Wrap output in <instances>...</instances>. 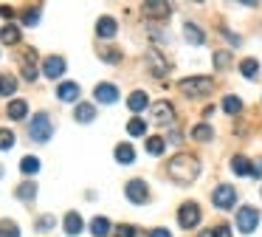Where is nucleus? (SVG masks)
<instances>
[{"instance_id":"nucleus-10","label":"nucleus","mask_w":262,"mask_h":237,"mask_svg":"<svg viewBox=\"0 0 262 237\" xmlns=\"http://www.w3.org/2000/svg\"><path fill=\"white\" fill-rule=\"evenodd\" d=\"M93 96H96L102 105H113V102L119 99V88H116V85H110V82H99L96 90H93Z\"/></svg>"},{"instance_id":"nucleus-33","label":"nucleus","mask_w":262,"mask_h":237,"mask_svg":"<svg viewBox=\"0 0 262 237\" xmlns=\"http://www.w3.org/2000/svg\"><path fill=\"white\" fill-rule=\"evenodd\" d=\"M223 110L231 113V116L243 110V102H239V96H226V99H223Z\"/></svg>"},{"instance_id":"nucleus-18","label":"nucleus","mask_w":262,"mask_h":237,"mask_svg":"<svg viewBox=\"0 0 262 237\" xmlns=\"http://www.w3.org/2000/svg\"><path fill=\"white\" fill-rule=\"evenodd\" d=\"M82 226H85V223H82V214L79 212H68V214H65V234L76 237L82 231Z\"/></svg>"},{"instance_id":"nucleus-42","label":"nucleus","mask_w":262,"mask_h":237,"mask_svg":"<svg viewBox=\"0 0 262 237\" xmlns=\"http://www.w3.org/2000/svg\"><path fill=\"white\" fill-rule=\"evenodd\" d=\"M149 237H172V234L166 229H152V231H149Z\"/></svg>"},{"instance_id":"nucleus-35","label":"nucleus","mask_w":262,"mask_h":237,"mask_svg":"<svg viewBox=\"0 0 262 237\" xmlns=\"http://www.w3.org/2000/svg\"><path fill=\"white\" fill-rule=\"evenodd\" d=\"M23 23H26V26H37V23H40V9H37V6H31V9L23 14Z\"/></svg>"},{"instance_id":"nucleus-13","label":"nucleus","mask_w":262,"mask_h":237,"mask_svg":"<svg viewBox=\"0 0 262 237\" xmlns=\"http://www.w3.org/2000/svg\"><path fill=\"white\" fill-rule=\"evenodd\" d=\"M147 62H149V68H152L155 76H166V73H169V62L164 60V54H161V51H149Z\"/></svg>"},{"instance_id":"nucleus-46","label":"nucleus","mask_w":262,"mask_h":237,"mask_svg":"<svg viewBox=\"0 0 262 237\" xmlns=\"http://www.w3.org/2000/svg\"><path fill=\"white\" fill-rule=\"evenodd\" d=\"M0 175H3V169H0Z\"/></svg>"},{"instance_id":"nucleus-31","label":"nucleus","mask_w":262,"mask_h":237,"mask_svg":"<svg viewBox=\"0 0 262 237\" xmlns=\"http://www.w3.org/2000/svg\"><path fill=\"white\" fill-rule=\"evenodd\" d=\"M164 147H166V141L161 139V135L147 139V152H149V155H164Z\"/></svg>"},{"instance_id":"nucleus-7","label":"nucleus","mask_w":262,"mask_h":237,"mask_svg":"<svg viewBox=\"0 0 262 237\" xmlns=\"http://www.w3.org/2000/svg\"><path fill=\"white\" fill-rule=\"evenodd\" d=\"M124 195H127V201H133V203H147V201H149V189H147V184H144L141 178L127 181Z\"/></svg>"},{"instance_id":"nucleus-43","label":"nucleus","mask_w":262,"mask_h":237,"mask_svg":"<svg viewBox=\"0 0 262 237\" xmlns=\"http://www.w3.org/2000/svg\"><path fill=\"white\" fill-rule=\"evenodd\" d=\"M251 175H254V178H259V175H262V161H256V164H254V169H251Z\"/></svg>"},{"instance_id":"nucleus-23","label":"nucleus","mask_w":262,"mask_h":237,"mask_svg":"<svg viewBox=\"0 0 262 237\" xmlns=\"http://www.w3.org/2000/svg\"><path fill=\"white\" fill-rule=\"evenodd\" d=\"M26 113H29V105H26L23 99H14V102H9V118H14V122H20V118H26Z\"/></svg>"},{"instance_id":"nucleus-45","label":"nucleus","mask_w":262,"mask_h":237,"mask_svg":"<svg viewBox=\"0 0 262 237\" xmlns=\"http://www.w3.org/2000/svg\"><path fill=\"white\" fill-rule=\"evenodd\" d=\"M200 237H211V229H209V231H203V234H200Z\"/></svg>"},{"instance_id":"nucleus-25","label":"nucleus","mask_w":262,"mask_h":237,"mask_svg":"<svg viewBox=\"0 0 262 237\" xmlns=\"http://www.w3.org/2000/svg\"><path fill=\"white\" fill-rule=\"evenodd\" d=\"M116 161L119 164H133L136 161V150H133L130 144H119L116 147Z\"/></svg>"},{"instance_id":"nucleus-11","label":"nucleus","mask_w":262,"mask_h":237,"mask_svg":"<svg viewBox=\"0 0 262 237\" xmlns=\"http://www.w3.org/2000/svg\"><path fill=\"white\" fill-rule=\"evenodd\" d=\"M42 73H46L48 79H59L65 73V60L62 56H48V60L42 62Z\"/></svg>"},{"instance_id":"nucleus-4","label":"nucleus","mask_w":262,"mask_h":237,"mask_svg":"<svg viewBox=\"0 0 262 237\" xmlns=\"http://www.w3.org/2000/svg\"><path fill=\"white\" fill-rule=\"evenodd\" d=\"M211 203H214L217 209H231L234 203H237V189L228 184H220L214 192H211Z\"/></svg>"},{"instance_id":"nucleus-39","label":"nucleus","mask_w":262,"mask_h":237,"mask_svg":"<svg viewBox=\"0 0 262 237\" xmlns=\"http://www.w3.org/2000/svg\"><path fill=\"white\" fill-rule=\"evenodd\" d=\"M211 237H231V229L226 223H220L217 229H211Z\"/></svg>"},{"instance_id":"nucleus-28","label":"nucleus","mask_w":262,"mask_h":237,"mask_svg":"<svg viewBox=\"0 0 262 237\" xmlns=\"http://www.w3.org/2000/svg\"><path fill=\"white\" fill-rule=\"evenodd\" d=\"M14 90H17V79L3 73V76H0V96H12Z\"/></svg>"},{"instance_id":"nucleus-16","label":"nucleus","mask_w":262,"mask_h":237,"mask_svg":"<svg viewBox=\"0 0 262 237\" xmlns=\"http://www.w3.org/2000/svg\"><path fill=\"white\" fill-rule=\"evenodd\" d=\"M116 20L113 17H99V23H96V34L99 37H104V40H110V37H116Z\"/></svg>"},{"instance_id":"nucleus-30","label":"nucleus","mask_w":262,"mask_h":237,"mask_svg":"<svg viewBox=\"0 0 262 237\" xmlns=\"http://www.w3.org/2000/svg\"><path fill=\"white\" fill-rule=\"evenodd\" d=\"M127 133H130V135H136V139H138V135H144V133H147V122H144V118H130V122H127Z\"/></svg>"},{"instance_id":"nucleus-14","label":"nucleus","mask_w":262,"mask_h":237,"mask_svg":"<svg viewBox=\"0 0 262 237\" xmlns=\"http://www.w3.org/2000/svg\"><path fill=\"white\" fill-rule=\"evenodd\" d=\"M79 93L82 90L76 82H59V88H57V99H62V102H76Z\"/></svg>"},{"instance_id":"nucleus-3","label":"nucleus","mask_w":262,"mask_h":237,"mask_svg":"<svg viewBox=\"0 0 262 237\" xmlns=\"http://www.w3.org/2000/svg\"><path fill=\"white\" fill-rule=\"evenodd\" d=\"M29 135H31V141H37V144H46V141H51L54 124H51V118H48V113H37V116L31 118Z\"/></svg>"},{"instance_id":"nucleus-41","label":"nucleus","mask_w":262,"mask_h":237,"mask_svg":"<svg viewBox=\"0 0 262 237\" xmlns=\"http://www.w3.org/2000/svg\"><path fill=\"white\" fill-rule=\"evenodd\" d=\"M102 56H104L107 62H119V60H121V54H119V51H104Z\"/></svg>"},{"instance_id":"nucleus-27","label":"nucleus","mask_w":262,"mask_h":237,"mask_svg":"<svg viewBox=\"0 0 262 237\" xmlns=\"http://www.w3.org/2000/svg\"><path fill=\"white\" fill-rule=\"evenodd\" d=\"M239 73H243L245 79H256V73H259V62L256 60H243L239 62Z\"/></svg>"},{"instance_id":"nucleus-24","label":"nucleus","mask_w":262,"mask_h":237,"mask_svg":"<svg viewBox=\"0 0 262 237\" xmlns=\"http://www.w3.org/2000/svg\"><path fill=\"white\" fill-rule=\"evenodd\" d=\"M192 139L194 141H211V139H214L211 124H194V127H192Z\"/></svg>"},{"instance_id":"nucleus-9","label":"nucleus","mask_w":262,"mask_h":237,"mask_svg":"<svg viewBox=\"0 0 262 237\" xmlns=\"http://www.w3.org/2000/svg\"><path fill=\"white\" fill-rule=\"evenodd\" d=\"M149 113H152L155 124H172L175 122V110H172L169 102H155V105L149 107Z\"/></svg>"},{"instance_id":"nucleus-12","label":"nucleus","mask_w":262,"mask_h":237,"mask_svg":"<svg viewBox=\"0 0 262 237\" xmlns=\"http://www.w3.org/2000/svg\"><path fill=\"white\" fill-rule=\"evenodd\" d=\"M144 14L164 20V17H169V14H172V3H164V0H152V3H144Z\"/></svg>"},{"instance_id":"nucleus-15","label":"nucleus","mask_w":262,"mask_h":237,"mask_svg":"<svg viewBox=\"0 0 262 237\" xmlns=\"http://www.w3.org/2000/svg\"><path fill=\"white\" fill-rule=\"evenodd\" d=\"M183 37H186V43H192V45H203L206 43L203 28L194 26V23H186V26H183Z\"/></svg>"},{"instance_id":"nucleus-2","label":"nucleus","mask_w":262,"mask_h":237,"mask_svg":"<svg viewBox=\"0 0 262 237\" xmlns=\"http://www.w3.org/2000/svg\"><path fill=\"white\" fill-rule=\"evenodd\" d=\"M181 93L189 96V99H200V96H209L214 90V82L209 76H189V79H181Z\"/></svg>"},{"instance_id":"nucleus-21","label":"nucleus","mask_w":262,"mask_h":237,"mask_svg":"<svg viewBox=\"0 0 262 237\" xmlns=\"http://www.w3.org/2000/svg\"><path fill=\"white\" fill-rule=\"evenodd\" d=\"M91 231H93V237H110L113 226H110L107 218H93L91 220Z\"/></svg>"},{"instance_id":"nucleus-36","label":"nucleus","mask_w":262,"mask_h":237,"mask_svg":"<svg viewBox=\"0 0 262 237\" xmlns=\"http://www.w3.org/2000/svg\"><path fill=\"white\" fill-rule=\"evenodd\" d=\"M228 62H231V54H228V51H217L214 54V68H228Z\"/></svg>"},{"instance_id":"nucleus-32","label":"nucleus","mask_w":262,"mask_h":237,"mask_svg":"<svg viewBox=\"0 0 262 237\" xmlns=\"http://www.w3.org/2000/svg\"><path fill=\"white\" fill-rule=\"evenodd\" d=\"M0 237H20V226L14 220H0Z\"/></svg>"},{"instance_id":"nucleus-5","label":"nucleus","mask_w":262,"mask_h":237,"mask_svg":"<svg viewBox=\"0 0 262 237\" xmlns=\"http://www.w3.org/2000/svg\"><path fill=\"white\" fill-rule=\"evenodd\" d=\"M200 218H203V212H200L198 203H183L181 212H178V223H181V229H194V226L200 223Z\"/></svg>"},{"instance_id":"nucleus-38","label":"nucleus","mask_w":262,"mask_h":237,"mask_svg":"<svg viewBox=\"0 0 262 237\" xmlns=\"http://www.w3.org/2000/svg\"><path fill=\"white\" fill-rule=\"evenodd\" d=\"M54 223H57V220H54L51 214H46V218H40V220H37V229H40V231H46V229H54Z\"/></svg>"},{"instance_id":"nucleus-29","label":"nucleus","mask_w":262,"mask_h":237,"mask_svg":"<svg viewBox=\"0 0 262 237\" xmlns=\"http://www.w3.org/2000/svg\"><path fill=\"white\" fill-rule=\"evenodd\" d=\"M20 169H23V175H34V172H40V158L26 155L23 161H20Z\"/></svg>"},{"instance_id":"nucleus-44","label":"nucleus","mask_w":262,"mask_h":237,"mask_svg":"<svg viewBox=\"0 0 262 237\" xmlns=\"http://www.w3.org/2000/svg\"><path fill=\"white\" fill-rule=\"evenodd\" d=\"M169 141H175V144H178V141H181V133H178V130H172V133H169Z\"/></svg>"},{"instance_id":"nucleus-37","label":"nucleus","mask_w":262,"mask_h":237,"mask_svg":"<svg viewBox=\"0 0 262 237\" xmlns=\"http://www.w3.org/2000/svg\"><path fill=\"white\" fill-rule=\"evenodd\" d=\"M116 237H136V226H127V223L116 226Z\"/></svg>"},{"instance_id":"nucleus-40","label":"nucleus","mask_w":262,"mask_h":237,"mask_svg":"<svg viewBox=\"0 0 262 237\" xmlns=\"http://www.w3.org/2000/svg\"><path fill=\"white\" fill-rule=\"evenodd\" d=\"M0 17H6V20H12V17H14V9H12V6H6V3H3V6H0Z\"/></svg>"},{"instance_id":"nucleus-19","label":"nucleus","mask_w":262,"mask_h":237,"mask_svg":"<svg viewBox=\"0 0 262 237\" xmlns=\"http://www.w3.org/2000/svg\"><path fill=\"white\" fill-rule=\"evenodd\" d=\"M127 107H130L133 113H141L144 107H149L147 93H144V90H136V93H130V96H127Z\"/></svg>"},{"instance_id":"nucleus-26","label":"nucleus","mask_w":262,"mask_h":237,"mask_svg":"<svg viewBox=\"0 0 262 237\" xmlns=\"http://www.w3.org/2000/svg\"><path fill=\"white\" fill-rule=\"evenodd\" d=\"M14 195H17L20 201H34V198H37V184L26 181V184H20V186H17V192H14Z\"/></svg>"},{"instance_id":"nucleus-6","label":"nucleus","mask_w":262,"mask_h":237,"mask_svg":"<svg viewBox=\"0 0 262 237\" xmlns=\"http://www.w3.org/2000/svg\"><path fill=\"white\" fill-rule=\"evenodd\" d=\"M256 223H259V212H256L254 206H243L237 212V229L243 231V234H251V231L256 229Z\"/></svg>"},{"instance_id":"nucleus-8","label":"nucleus","mask_w":262,"mask_h":237,"mask_svg":"<svg viewBox=\"0 0 262 237\" xmlns=\"http://www.w3.org/2000/svg\"><path fill=\"white\" fill-rule=\"evenodd\" d=\"M20 71H23V76L29 79V82L37 79V51L34 48H26L23 54H20Z\"/></svg>"},{"instance_id":"nucleus-1","label":"nucleus","mask_w":262,"mask_h":237,"mask_svg":"<svg viewBox=\"0 0 262 237\" xmlns=\"http://www.w3.org/2000/svg\"><path fill=\"white\" fill-rule=\"evenodd\" d=\"M166 172H169L172 181H178V184H192L194 178L200 175V164L194 155H189V152H181V155H175L169 164H166Z\"/></svg>"},{"instance_id":"nucleus-22","label":"nucleus","mask_w":262,"mask_h":237,"mask_svg":"<svg viewBox=\"0 0 262 237\" xmlns=\"http://www.w3.org/2000/svg\"><path fill=\"white\" fill-rule=\"evenodd\" d=\"M0 43L17 45V43H20V28L12 26V23H9V26H3V28H0Z\"/></svg>"},{"instance_id":"nucleus-17","label":"nucleus","mask_w":262,"mask_h":237,"mask_svg":"<svg viewBox=\"0 0 262 237\" xmlns=\"http://www.w3.org/2000/svg\"><path fill=\"white\" fill-rule=\"evenodd\" d=\"M74 118H76V122H82V124H91L93 118H96V107L88 105V102H82V105H76Z\"/></svg>"},{"instance_id":"nucleus-34","label":"nucleus","mask_w":262,"mask_h":237,"mask_svg":"<svg viewBox=\"0 0 262 237\" xmlns=\"http://www.w3.org/2000/svg\"><path fill=\"white\" fill-rule=\"evenodd\" d=\"M14 147V133L9 127H0V150H12Z\"/></svg>"},{"instance_id":"nucleus-20","label":"nucleus","mask_w":262,"mask_h":237,"mask_svg":"<svg viewBox=\"0 0 262 237\" xmlns=\"http://www.w3.org/2000/svg\"><path fill=\"white\" fill-rule=\"evenodd\" d=\"M231 169H234V175H243V178H248L251 169H254V164H251L245 155H234V158H231Z\"/></svg>"}]
</instances>
